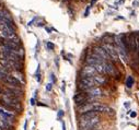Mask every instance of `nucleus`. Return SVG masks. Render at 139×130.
Wrapping results in <instances>:
<instances>
[{
	"label": "nucleus",
	"instance_id": "1",
	"mask_svg": "<svg viewBox=\"0 0 139 130\" xmlns=\"http://www.w3.org/2000/svg\"><path fill=\"white\" fill-rule=\"evenodd\" d=\"M100 122L99 117L91 119H79V128L80 130H92Z\"/></svg>",
	"mask_w": 139,
	"mask_h": 130
},
{
	"label": "nucleus",
	"instance_id": "2",
	"mask_svg": "<svg viewBox=\"0 0 139 130\" xmlns=\"http://www.w3.org/2000/svg\"><path fill=\"white\" fill-rule=\"evenodd\" d=\"M79 89L83 92H86L90 89L94 88L96 86L95 82H94V79L93 78H80V81H79Z\"/></svg>",
	"mask_w": 139,
	"mask_h": 130
},
{
	"label": "nucleus",
	"instance_id": "3",
	"mask_svg": "<svg viewBox=\"0 0 139 130\" xmlns=\"http://www.w3.org/2000/svg\"><path fill=\"white\" fill-rule=\"evenodd\" d=\"M3 83L5 86H8V88H21L22 86V82H20L18 79H15L13 76H7L3 80Z\"/></svg>",
	"mask_w": 139,
	"mask_h": 130
},
{
	"label": "nucleus",
	"instance_id": "4",
	"mask_svg": "<svg viewBox=\"0 0 139 130\" xmlns=\"http://www.w3.org/2000/svg\"><path fill=\"white\" fill-rule=\"evenodd\" d=\"M102 47H103V49L106 52V54L108 55V57H110L112 60H114V61H117L118 60L117 50H116V48L114 47L112 44H104Z\"/></svg>",
	"mask_w": 139,
	"mask_h": 130
},
{
	"label": "nucleus",
	"instance_id": "5",
	"mask_svg": "<svg viewBox=\"0 0 139 130\" xmlns=\"http://www.w3.org/2000/svg\"><path fill=\"white\" fill-rule=\"evenodd\" d=\"M96 72L93 66L87 65L81 69V78H93L96 76Z\"/></svg>",
	"mask_w": 139,
	"mask_h": 130
},
{
	"label": "nucleus",
	"instance_id": "6",
	"mask_svg": "<svg viewBox=\"0 0 139 130\" xmlns=\"http://www.w3.org/2000/svg\"><path fill=\"white\" fill-rule=\"evenodd\" d=\"M74 102L78 105V106H80V105L89 103V97L84 92H80V93H77V94L74 96Z\"/></svg>",
	"mask_w": 139,
	"mask_h": 130
},
{
	"label": "nucleus",
	"instance_id": "7",
	"mask_svg": "<svg viewBox=\"0 0 139 130\" xmlns=\"http://www.w3.org/2000/svg\"><path fill=\"white\" fill-rule=\"evenodd\" d=\"M3 93L18 98H21L23 96V91L21 90V88H8V86H5V90Z\"/></svg>",
	"mask_w": 139,
	"mask_h": 130
},
{
	"label": "nucleus",
	"instance_id": "8",
	"mask_svg": "<svg viewBox=\"0 0 139 130\" xmlns=\"http://www.w3.org/2000/svg\"><path fill=\"white\" fill-rule=\"evenodd\" d=\"M86 94L88 95V97H89V100H91V98H96V97H100V96H102V90L99 88V86H94V88H92V89H90V90H88V91H86L84 92Z\"/></svg>",
	"mask_w": 139,
	"mask_h": 130
},
{
	"label": "nucleus",
	"instance_id": "9",
	"mask_svg": "<svg viewBox=\"0 0 139 130\" xmlns=\"http://www.w3.org/2000/svg\"><path fill=\"white\" fill-rule=\"evenodd\" d=\"M126 37H127V43H128L129 50H131V52H137L136 34H134V33H129L128 35H126Z\"/></svg>",
	"mask_w": 139,
	"mask_h": 130
},
{
	"label": "nucleus",
	"instance_id": "10",
	"mask_svg": "<svg viewBox=\"0 0 139 130\" xmlns=\"http://www.w3.org/2000/svg\"><path fill=\"white\" fill-rule=\"evenodd\" d=\"M103 67H104V74H110V76L116 77V69L111 61H104Z\"/></svg>",
	"mask_w": 139,
	"mask_h": 130
},
{
	"label": "nucleus",
	"instance_id": "11",
	"mask_svg": "<svg viewBox=\"0 0 139 130\" xmlns=\"http://www.w3.org/2000/svg\"><path fill=\"white\" fill-rule=\"evenodd\" d=\"M93 54L98 55L99 57L104 60V61H111V58L108 57V55L106 54V52L103 49V47H94L93 48Z\"/></svg>",
	"mask_w": 139,
	"mask_h": 130
},
{
	"label": "nucleus",
	"instance_id": "12",
	"mask_svg": "<svg viewBox=\"0 0 139 130\" xmlns=\"http://www.w3.org/2000/svg\"><path fill=\"white\" fill-rule=\"evenodd\" d=\"M78 111L82 115L84 113H88V111H93V103H86L83 105H80L78 107Z\"/></svg>",
	"mask_w": 139,
	"mask_h": 130
},
{
	"label": "nucleus",
	"instance_id": "13",
	"mask_svg": "<svg viewBox=\"0 0 139 130\" xmlns=\"http://www.w3.org/2000/svg\"><path fill=\"white\" fill-rule=\"evenodd\" d=\"M108 110H110V108L105 105L100 103H93V111H95V113H106Z\"/></svg>",
	"mask_w": 139,
	"mask_h": 130
},
{
	"label": "nucleus",
	"instance_id": "14",
	"mask_svg": "<svg viewBox=\"0 0 139 130\" xmlns=\"http://www.w3.org/2000/svg\"><path fill=\"white\" fill-rule=\"evenodd\" d=\"M95 117H99L98 113H95V111H88V113H84L80 116V119H91V118H95Z\"/></svg>",
	"mask_w": 139,
	"mask_h": 130
},
{
	"label": "nucleus",
	"instance_id": "15",
	"mask_svg": "<svg viewBox=\"0 0 139 130\" xmlns=\"http://www.w3.org/2000/svg\"><path fill=\"white\" fill-rule=\"evenodd\" d=\"M93 79H94V82H95L96 86L101 85V84H104L106 82V79L103 76H95V77H93Z\"/></svg>",
	"mask_w": 139,
	"mask_h": 130
},
{
	"label": "nucleus",
	"instance_id": "16",
	"mask_svg": "<svg viewBox=\"0 0 139 130\" xmlns=\"http://www.w3.org/2000/svg\"><path fill=\"white\" fill-rule=\"evenodd\" d=\"M9 73H10V71L8 69L0 67V80H3L7 76H9Z\"/></svg>",
	"mask_w": 139,
	"mask_h": 130
},
{
	"label": "nucleus",
	"instance_id": "17",
	"mask_svg": "<svg viewBox=\"0 0 139 130\" xmlns=\"http://www.w3.org/2000/svg\"><path fill=\"white\" fill-rule=\"evenodd\" d=\"M132 84H134V78L128 77L127 80H126V86H127V88H131Z\"/></svg>",
	"mask_w": 139,
	"mask_h": 130
},
{
	"label": "nucleus",
	"instance_id": "18",
	"mask_svg": "<svg viewBox=\"0 0 139 130\" xmlns=\"http://www.w3.org/2000/svg\"><path fill=\"white\" fill-rule=\"evenodd\" d=\"M136 44H137V52H138V57H139V33L136 34Z\"/></svg>",
	"mask_w": 139,
	"mask_h": 130
},
{
	"label": "nucleus",
	"instance_id": "19",
	"mask_svg": "<svg viewBox=\"0 0 139 130\" xmlns=\"http://www.w3.org/2000/svg\"><path fill=\"white\" fill-rule=\"evenodd\" d=\"M47 47L48 48H49V49H54V48H55V45H54V44H52V43H47Z\"/></svg>",
	"mask_w": 139,
	"mask_h": 130
},
{
	"label": "nucleus",
	"instance_id": "20",
	"mask_svg": "<svg viewBox=\"0 0 139 130\" xmlns=\"http://www.w3.org/2000/svg\"><path fill=\"white\" fill-rule=\"evenodd\" d=\"M52 88H53V84H52V83H48V84L46 85V91H51Z\"/></svg>",
	"mask_w": 139,
	"mask_h": 130
},
{
	"label": "nucleus",
	"instance_id": "21",
	"mask_svg": "<svg viewBox=\"0 0 139 130\" xmlns=\"http://www.w3.org/2000/svg\"><path fill=\"white\" fill-rule=\"evenodd\" d=\"M4 42H5V39L3 38V37H1V36H0V46H3Z\"/></svg>",
	"mask_w": 139,
	"mask_h": 130
},
{
	"label": "nucleus",
	"instance_id": "22",
	"mask_svg": "<svg viewBox=\"0 0 139 130\" xmlns=\"http://www.w3.org/2000/svg\"><path fill=\"white\" fill-rule=\"evenodd\" d=\"M136 116H137V113H136V111H134V113L130 114V117H132V118H134V117H136Z\"/></svg>",
	"mask_w": 139,
	"mask_h": 130
},
{
	"label": "nucleus",
	"instance_id": "23",
	"mask_svg": "<svg viewBox=\"0 0 139 130\" xmlns=\"http://www.w3.org/2000/svg\"><path fill=\"white\" fill-rule=\"evenodd\" d=\"M27 128V120H25V122H24V130H26Z\"/></svg>",
	"mask_w": 139,
	"mask_h": 130
},
{
	"label": "nucleus",
	"instance_id": "24",
	"mask_svg": "<svg viewBox=\"0 0 139 130\" xmlns=\"http://www.w3.org/2000/svg\"><path fill=\"white\" fill-rule=\"evenodd\" d=\"M31 105H35V98H32L31 100Z\"/></svg>",
	"mask_w": 139,
	"mask_h": 130
},
{
	"label": "nucleus",
	"instance_id": "25",
	"mask_svg": "<svg viewBox=\"0 0 139 130\" xmlns=\"http://www.w3.org/2000/svg\"><path fill=\"white\" fill-rule=\"evenodd\" d=\"M51 76H52V80H53V82H54V81H56V79H55V77H54V74H53V73L51 74Z\"/></svg>",
	"mask_w": 139,
	"mask_h": 130
},
{
	"label": "nucleus",
	"instance_id": "26",
	"mask_svg": "<svg viewBox=\"0 0 139 130\" xmlns=\"http://www.w3.org/2000/svg\"><path fill=\"white\" fill-rule=\"evenodd\" d=\"M62 116H63V111H62V110H60V111H59V113H58V117H62Z\"/></svg>",
	"mask_w": 139,
	"mask_h": 130
},
{
	"label": "nucleus",
	"instance_id": "27",
	"mask_svg": "<svg viewBox=\"0 0 139 130\" xmlns=\"http://www.w3.org/2000/svg\"><path fill=\"white\" fill-rule=\"evenodd\" d=\"M63 130H66V126H65V122H63Z\"/></svg>",
	"mask_w": 139,
	"mask_h": 130
},
{
	"label": "nucleus",
	"instance_id": "28",
	"mask_svg": "<svg viewBox=\"0 0 139 130\" xmlns=\"http://www.w3.org/2000/svg\"><path fill=\"white\" fill-rule=\"evenodd\" d=\"M1 93H2V92H1V89H0V94H1Z\"/></svg>",
	"mask_w": 139,
	"mask_h": 130
},
{
	"label": "nucleus",
	"instance_id": "29",
	"mask_svg": "<svg viewBox=\"0 0 139 130\" xmlns=\"http://www.w3.org/2000/svg\"><path fill=\"white\" fill-rule=\"evenodd\" d=\"M82 1H84V0H82Z\"/></svg>",
	"mask_w": 139,
	"mask_h": 130
},
{
	"label": "nucleus",
	"instance_id": "30",
	"mask_svg": "<svg viewBox=\"0 0 139 130\" xmlns=\"http://www.w3.org/2000/svg\"><path fill=\"white\" fill-rule=\"evenodd\" d=\"M92 130H94V129H92Z\"/></svg>",
	"mask_w": 139,
	"mask_h": 130
}]
</instances>
